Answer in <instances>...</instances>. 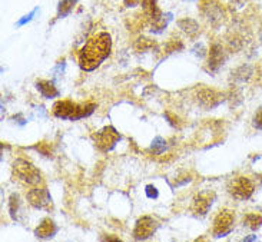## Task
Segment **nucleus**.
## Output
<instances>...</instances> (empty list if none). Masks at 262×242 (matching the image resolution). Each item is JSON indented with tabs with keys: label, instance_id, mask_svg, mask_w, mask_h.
Wrapping results in <instances>:
<instances>
[{
	"label": "nucleus",
	"instance_id": "f257e3e1",
	"mask_svg": "<svg viewBox=\"0 0 262 242\" xmlns=\"http://www.w3.org/2000/svg\"><path fill=\"white\" fill-rule=\"evenodd\" d=\"M112 49V39L107 32H100L91 37L79 50V64L86 72L95 71L109 55Z\"/></svg>",
	"mask_w": 262,
	"mask_h": 242
},
{
	"label": "nucleus",
	"instance_id": "f03ea898",
	"mask_svg": "<svg viewBox=\"0 0 262 242\" xmlns=\"http://www.w3.org/2000/svg\"><path fill=\"white\" fill-rule=\"evenodd\" d=\"M96 105L93 103H85L79 105L72 100H59L53 105V115L60 119H68V121H78L82 118H86L93 114Z\"/></svg>",
	"mask_w": 262,
	"mask_h": 242
},
{
	"label": "nucleus",
	"instance_id": "7ed1b4c3",
	"mask_svg": "<svg viewBox=\"0 0 262 242\" xmlns=\"http://www.w3.org/2000/svg\"><path fill=\"white\" fill-rule=\"evenodd\" d=\"M12 172L14 179L20 181L25 185L35 186L42 181V175L39 169L26 159H16L12 165Z\"/></svg>",
	"mask_w": 262,
	"mask_h": 242
},
{
	"label": "nucleus",
	"instance_id": "20e7f679",
	"mask_svg": "<svg viewBox=\"0 0 262 242\" xmlns=\"http://www.w3.org/2000/svg\"><path fill=\"white\" fill-rule=\"evenodd\" d=\"M254 189H255L254 184L245 177H238V178L232 179L228 185V192L238 201H245L251 198V195L254 193Z\"/></svg>",
	"mask_w": 262,
	"mask_h": 242
},
{
	"label": "nucleus",
	"instance_id": "39448f33",
	"mask_svg": "<svg viewBox=\"0 0 262 242\" xmlns=\"http://www.w3.org/2000/svg\"><path fill=\"white\" fill-rule=\"evenodd\" d=\"M119 139H121V135H119V132H116L114 126H106L99 132H96V135H95L96 146L102 152H109L111 149H114V146Z\"/></svg>",
	"mask_w": 262,
	"mask_h": 242
},
{
	"label": "nucleus",
	"instance_id": "423d86ee",
	"mask_svg": "<svg viewBox=\"0 0 262 242\" xmlns=\"http://www.w3.org/2000/svg\"><path fill=\"white\" fill-rule=\"evenodd\" d=\"M234 219L235 216L232 214V211H229V209L221 211L213 219V235L225 236L227 234H229L231 229H232V225H234Z\"/></svg>",
	"mask_w": 262,
	"mask_h": 242
},
{
	"label": "nucleus",
	"instance_id": "0eeeda50",
	"mask_svg": "<svg viewBox=\"0 0 262 242\" xmlns=\"http://www.w3.org/2000/svg\"><path fill=\"white\" fill-rule=\"evenodd\" d=\"M158 229V222L150 218V216H142L138 219L134 229L135 239L142 241V239H148L149 236H152Z\"/></svg>",
	"mask_w": 262,
	"mask_h": 242
},
{
	"label": "nucleus",
	"instance_id": "6e6552de",
	"mask_svg": "<svg viewBox=\"0 0 262 242\" xmlns=\"http://www.w3.org/2000/svg\"><path fill=\"white\" fill-rule=\"evenodd\" d=\"M28 202L36 209H46L52 205V196L46 188H33L26 195Z\"/></svg>",
	"mask_w": 262,
	"mask_h": 242
},
{
	"label": "nucleus",
	"instance_id": "1a4fd4ad",
	"mask_svg": "<svg viewBox=\"0 0 262 242\" xmlns=\"http://www.w3.org/2000/svg\"><path fill=\"white\" fill-rule=\"evenodd\" d=\"M213 200H215V193L211 191H204V192H199L192 202V211L195 212V215L199 216H204L208 214L209 208L212 207Z\"/></svg>",
	"mask_w": 262,
	"mask_h": 242
},
{
	"label": "nucleus",
	"instance_id": "9d476101",
	"mask_svg": "<svg viewBox=\"0 0 262 242\" xmlns=\"http://www.w3.org/2000/svg\"><path fill=\"white\" fill-rule=\"evenodd\" d=\"M224 60H225L224 48L218 43H215V45L211 46V50H209V62H208L209 69L212 72H216L224 64Z\"/></svg>",
	"mask_w": 262,
	"mask_h": 242
},
{
	"label": "nucleus",
	"instance_id": "9b49d317",
	"mask_svg": "<svg viewBox=\"0 0 262 242\" xmlns=\"http://www.w3.org/2000/svg\"><path fill=\"white\" fill-rule=\"evenodd\" d=\"M198 98H199V102H201V105L208 107V109L215 107L216 105H220L221 102L224 100V96H222L221 93L215 92V91H209V89H204V91H201L198 95Z\"/></svg>",
	"mask_w": 262,
	"mask_h": 242
},
{
	"label": "nucleus",
	"instance_id": "f8f14e48",
	"mask_svg": "<svg viewBox=\"0 0 262 242\" xmlns=\"http://www.w3.org/2000/svg\"><path fill=\"white\" fill-rule=\"evenodd\" d=\"M56 225H55V222L52 221V219H45L42 221V224L35 229V235L37 238H50V236H53L56 234Z\"/></svg>",
	"mask_w": 262,
	"mask_h": 242
},
{
	"label": "nucleus",
	"instance_id": "ddd939ff",
	"mask_svg": "<svg viewBox=\"0 0 262 242\" xmlns=\"http://www.w3.org/2000/svg\"><path fill=\"white\" fill-rule=\"evenodd\" d=\"M36 87L39 92L42 93L43 98H46V99L59 96V91L56 89V86L53 85V82H50V80H39L36 83Z\"/></svg>",
	"mask_w": 262,
	"mask_h": 242
},
{
	"label": "nucleus",
	"instance_id": "4468645a",
	"mask_svg": "<svg viewBox=\"0 0 262 242\" xmlns=\"http://www.w3.org/2000/svg\"><path fill=\"white\" fill-rule=\"evenodd\" d=\"M178 26L182 29L186 35L191 36V37H193L195 35H198V32H199L198 23H196L195 20H192V19H182V20L178 21Z\"/></svg>",
	"mask_w": 262,
	"mask_h": 242
},
{
	"label": "nucleus",
	"instance_id": "2eb2a0df",
	"mask_svg": "<svg viewBox=\"0 0 262 242\" xmlns=\"http://www.w3.org/2000/svg\"><path fill=\"white\" fill-rule=\"evenodd\" d=\"M75 5H76V0H60L59 7H57V16L59 17H64V16L71 14Z\"/></svg>",
	"mask_w": 262,
	"mask_h": 242
},
{
	"label": "nucleus",
	"instance_id": "dca6fc26",
	"mask_svg": "<svg viewBox=\"0 0 262 242\" xmlns=\"http://www.w3.org/2000/svg\"><path fill=\"white\" fill-rule=\"evenodd\" d=\"M244 222H245V225H247L249 229L256 231V229L262 225V216L258 214H248L245 216Z\"/></svg>",
	"mask_w": 262,
	"mask_h": 242
},
{
	"label": "nucleus",
	"instance_id": "f3484780",
	"mask_svg": "<svg viewBox=\"0 0 262 242\" xmlns=\"http://www.w3.org/2000/svg\"><path fill=\"white\" fill-rule=\"evenodd\" d=\"M19 207H20V200H19V195L13 193L9 200V211H10V215L13 218L14 221L17 219V214H19Z\"/></svg>",
	"mask_w": 262,
	"mask_h": 242
},
{
	"label": "nucleus",
	"instance_id": "a211bd4d",
	"mask_svg": "<svg viewBox=\"0 0 262 242\" xmlns=\"http://www.w3.org/2000/svg\"><path fill=\"white\" fill-rule=\"evenodd\" d=\"M204 12L208 16V19H212V20H220L221 17V10L220 7L216 5H204Z\"/></svg>",
	"mask_w": 262,
	"mask_h": 242
},
{
	"label": "nucleus",
	"instance_id": "6ab92c4d",
	"mask_svg": "<svg viewBox=\"0 0 262 242\" xmlns=\"http://www.w3.org/2000/svg\"><path fill=\"white\" fill-rule=\"evenodd\" d=\"M165 146H166V142L163 141L162 138H159V136H158V138L154 139L150 149L154 150V153H162L163 149H165Z\"/></svg>",
	"mask_w": 262,
	"mask_h": 242
},
{
	"label": "nucleus",
	"instance_id": "aec40b11",
	"mask_svg": "<svg viewBox=\"0 0 262 242\" xmlns=\"http://www.w3.org/2000/svg\"><path fill=\"white\" fill-rule=\"evenodd\" d=\"M238 71L239 72L245 71V75H247V76H239V78H238V76H236V73H232V75H235V79H239V80H242V82H244V80H248L249 76L252 75V71H251V68H248V66H242V68H239ZM242 75H244V73H242Z\"/></svg>",
	"mask_w": 262,
	"mask_h": 242
},
{
	"label": "nucleus",
	"instance_id": "412c9836",
	"mask_svg": "<svg viewBox=\"0 0 262 242\" xmlns=\"http://www.w3.org/2000/svg\"><path fill=\"white\" fill-rule=\"evenodd\" d=\"M184 48V45L179 42V40H170L168 45V52H175V50H181Z\"/></svg>",
	"mask_w": 262,
	"mask_h": 242
},
{
	"label": "nucleus",
	"instance_id": "4be33fe9",
	"mask_svg": "<svg viewBox=\"0 0 262 242\" xmlns=\"http://www.w3.org/2000/svg\"><path fill=\"white\" fill-rule=\"evenodd\" d=\"M145 192H146V195H148V198H150V200H154V198H158V189H156V188L154 185H148V186H146Z\"/></svg>",
	"mask_w": 262,
	"mask_h": 242
},
{
	"label": "nucleus",
	"instance_id": "5701e85b",
	"mask_svg": "<svg viewBox=\"0 0 262 242\" xmlns=\"http://www.w3.org/2000/svg\"><path fill=\"white\" fill-rule=\"evenodd\" d=\"M254 126H255L256 129H261L262 130V111H259L258 114L255 115V118H254Z\"/></svg>",
	"mask_w": 262,
	"mask_h": 242
},
{
	"label": "nucleus",
	"instance_id": "b1692460",
	"mask_svg": "<svg viewBox=\"0 0 262 242\" xmlns=\"http://www.w3.org/2000/svg\"><path fill=\"white\" fill-rule=\"evenodd\" d=\"M36 149L40 150L43 155L50 157V149H48V145H46V143H40V145H37V146H36Z\"/></svg>",
	"mask_w": 262,
	"mask_h": 242
},
{
	"label": "nucleus",
	"instance_id": "393cba45",
	"mask_svg": "<svg viewBox=\"0 0 262 242\" xmlns=\"http://www.w3.org/2000/svg\"><path fill=\"white\" fill-rule=\"evenodd\" d=\"M35 13H36V9H35V10H33V12H32V13H29L28 16H25V17H23L21 20L17 21V25H25L26 21H30V20H32V17L35 16Z\"/></svg>",
	"mask_w": 262,
	"mask_h": 242
},
{
	"label": "nucleus",
	"instance_id": "a878e982",
	"mask_svg": "<svg viewBox=\"0 0 262 242\" xmlns=\"http://www.w3.org/2000/svg\"><path fill=\"white\" fill-rule=\"evenodd\" d=\"M139 2H141V0H125V5L129 7H132V6H135L136 3H139Z\"/></svg>",
	"mask_w": 262,
	"mask_h": 242
},
{
	"label": "nucleus",
	"instance_id": "bb28decb",
	"mask_svg": "<svg viewBox=\"0 0 262 242\" xmlns=\"http://www.w3.org/2000/svg\"><path fill=\"white\" fill-rule=\"evenodd\" d=\"M252 239H256V236H249V238H245V241H252Z\"/></svg>",
	"mask_w": 262,
	"mask_h": 242
}]
</instances>
